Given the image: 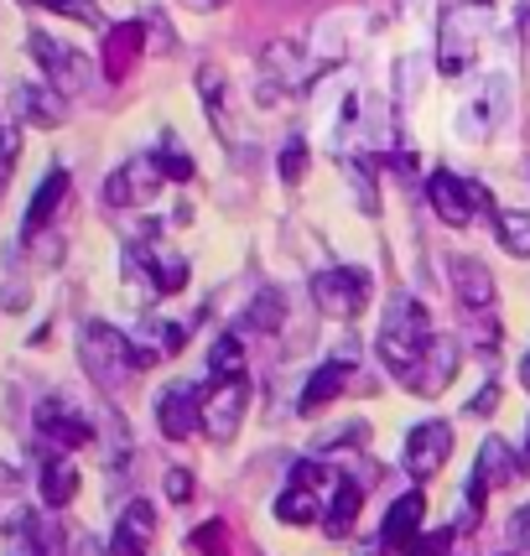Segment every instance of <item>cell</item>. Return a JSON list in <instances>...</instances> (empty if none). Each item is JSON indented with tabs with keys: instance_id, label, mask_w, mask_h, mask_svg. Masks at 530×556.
Here are the masks:
<instances>
[{
	"instance_id": "1",
	"label": "cell",
	"mask_w": 530,
	"mask_h": 556,
	"mask_svg": "<svg viewBox=\"0 0 530 556\" xmlns=\"http://www.w3.org/2000/svg\"><path fill=\"white\" fill-rule=\"evenodd\" d=\"M432 313L416 302V296H406V291H395L386 302V323H380V359H386L390 375H401L427 343H432Z\"/></svg>"
},
{
	"instance_id": "2",
	"label": "cell",
	"mask_w": 530,
	"mask_h": 556,
	"mask_svg": "<svg viewBox=\"0 0 530 556\" xmlns=\"http://www.w3.org/2000/svg\"><path fill=\"white\" fill-rule=\"evenodd\" d=\"M78 349H84L89 375H94V380H104V386H110L121 369L141 375V369H151V364H156V349H151V343H130L125 333H115L110 323H84Z\"/></svg>"
},
{
	"instance_id": "3",
	"label": "cell",
	"mask_w": 530,
	"mask_h": 556,
	"mask_svg": "<svg viewBox=\"0 0 530 556\" xmlns=\"http://www.w3.org/2000/svg\"><path fill=\"white\" fill-rule=\"evenodd\" d=\"M483 26H489V0H458L447 16H442V42H437V63L447 78H463L479 58Z\"/></svg>"
},
{
	"instance_id": "4",
	"label": "cell",
	"mask_w": 530,
	"mask_h": 556,
	"mask_svg": "<svg viewBox=\"0 0 530 556\" xmlns=\"http://www.w3.org/2000/svg\"><path fill=\"white\" fill-rule=\"evenodd\" d=\"M250 412V380L244 375H214V386L198 395V427L209 442H235Z\"/></svg>"
},
{
	"instance_id": "5",
	"label": "cell",
	"mask_w": 530,
	"mask_h": 556,
	"mask_svg": "<svg viewBox=\"0 0 530 556\" xmlns=\"http://www.w3.org/2000/svg\"><path fill=\"white\" fill-rule=\"evenodd\" d=\"M427 203H432V214L442 218V224H453V229L474 224V214H494L489 188H483V182H468V177H458V172H447V167L427 177Z\"/></svg>"
},
{
	"instance_id": "6",
	"label": "cell",
	"mask_w": 530,
	"mask_h": 556,
	"mask_svg": "<svg viewBox=\"0 0 530 556\" xmlns=\"http://www.w3.org/2000/svg\"><path fill=\"white\" fill-rule=\"evenodd\" d=\"M375 296V276L364 266H333L313 276V302L328 317H359Z\"/></svg>"
},
{
	"instance_id": "7",
	"label": "cell",
	"mask_w": 530,
	"mask_h": 556,
	"mask_svg": "<svg viewBox=\"0 0 530 556\" xmlns=\"http://www.w3.org/2000/svg\"><path fill=\"white\" fill-rule=\"evenodd\" d=\"M26 48L42 63V73H48V84L58 94H84V89H89V58H84V52H73L68 42H58L48 31H31Z\"/></svg>"
},
{
	"instance_id": "8",
	"label": "cell",
	"mask_w": 530,
	"mask_h": 556,
	"mask_svg": "<svg viewBox=\"0 0 530 556\" xmlns=\"http://www.w3.org/2000/svg\"><path fill=\"white\" fill-rule=\"evenodd\" d=\"M406 390H416V395H442V390L458 380V343H447V339H432L416 359L395 375Z\"/></svg>"
},
{
	"instance_id": "9",
	"label": "cell",
	"mask_w": 530,
	"mask_h": 556,
	"mask_svg": "<svg viewBox=\"0 0 530 556\" xmlns=\"http://www.w3.org/2000/svg\"><path fill=\"white\" fill-rule=\"evenodd\" d=\"M447 458H453V427H447V421H416L406 432L401 463H406L411 479H432V473H442Z\"/></svg>"
},
{
	"instance_id": "10",
	"label": "cell",
	"mask_w": 530,
	"mask_h": 556,
	"mask_svg": "<svg viewBox=\"0 0 530 556\" xmlns=\"http://www.w3.org/2000/svg\"><path fill=\"white\" fill-rule=\"evenodd\" d=\"M162 167H156V156H130L110 182H104V198L115 203V208H130V203H146V198L162 193Z\"/></svg>"
},
{
	"instance_id": "11",
	"label": "cell",
	"mask_w": 530,
	"mask_h": 556,
	"mask_svg": "<svg viewBox=\"0 0 530 556\" xmlns=\"http://www.w3.org/2000/svg\"><path fill=\"white\" fill-rule=\"evenodd\" d=\"M421 520H427V494L421 489H406L395 505L386 509V526H380V546L395 556H406L421 535Z\"/></svg>"
},
{
	"instance_id": "12",
	"label": "cell",
	"mask_w": 530,
	"mask_h": 556,
	"mask_svg": "<svg viewBox=\"0 0 530 556\" xmlns=\"http://www.w3.org/2000/svg\"><path fill=\"white\" fill-rule=\"evenodd\" d=\"M37 432L48 437L52 447H63V453H73V447H89V442H94V427L73 412L68 401H42V406H37Z\"/></svg>"
},
{
	"instance_id": "13",
	"label": "cell",
	"mask_w": 530,
	"mask_h": 556,
	"mask_svg": "<svg viewBox=\"0 0 530 556\" xmlns=\"http://www.w3.org/2000/svg\"><path fill=\"white\" fill-rule=\"evenodd\" d=\"M141 52H146V26H141V22L110 26V37H104V52H99V63H104V78H110V84L130 78V68L141 63Z\"/></svg>"
},
{
	"instance_id": "14",
	"label": "cell",
	"mask_w": 530,
	"mask_h": 556,
	"mask_svg": "<svg viewBox=\"0 0 530 556\" xmlns=\"http://www.w3.org/2000/svg\"><path fill=\"white\" fill-rule=\"evenodd\" d=\"M156 427L167 442H188L198 432V390L193 386H167L156 395Z\"/></svg>"
},
{
	"instance_id": "15",
	"label": "cell",
	"mask_w": 530,
	"mask_h": 556,
	"mask_svg": "<svg viewBox=\"0 0 530 556\" xmlns=\"http://www.w3.org/2000/svg\"><path fill=\"white\" fill-rule=\"evenodd\" d=\"M520 473V458L509 453V442H500V437H489L479 447V463H474V505H479L483 494H494V489H505L509 479Z\"/></svg>"
},
{
	"instance_id": "16",
	"label": "cell",
	"mask_w": 530,
	"mask_h": 556,
	"mask_svg": "<svg viewBox=\"0 0 530 556\" xmlns=\"http://www.w3.org/2000/svg\"><path fill=\"white\" fill-rule=\"evenodd\" d=\"M156 541V515L146 500H130L125 515L115 520V535H110V556H146Z\"/></svg>"
},
{
	"instance_id": "17",
	"label": "cell",
	"mask_w": 530,
	"mask_h": 556,
	"mask_svg": "<svg viewBox=\"0 0 530 556\" xmlns=\"http://www.w3.org/2000/svg\"><path fill=\"white\" fill-rule=\"evenodd\" d=\"M68 203V172L58 167L42 177V188L31 193V203H26V218H22V240H37L42 229H48L52 218H58V208Z\"/></svg>"
},
{
	"instance_id": "18",
	"label": "cell",
	"mask_w": 530,
	"mask_h": 556,
	"mask_svg": "<svg viewBox=\"0 0 530 556\" xmlns=\"http://www.w3.org/2000/svg\"><path fill=\"white\" fill-rule=\"evenodd\" d=\"M364 509V484L359 479H349V473H338L333 489H328V509H323V531L343 541V535L354 531V520H359Z\"/></svg>"
},
{
	"instance_id": "19",
	"label": "cell",
	"mask_w": 530,
	"mask_h": 556,
	"mask_svg": "<svg viewBox=\"0 0 530 556\" xmlns=\"http://www.w3.org/2000/svg\"><path fill=\"white\" fill-rule=\"evenodd\" d=\"M349 386H354V364H349V359H328L323 369H313V380L302 386V406H296V412L317 416L323 406H333Z\"/></svg>"
},
{
	"instance_id": "20",
	"label": "cell",
	"mask_w": 530,
	"mask_h": 556,
	"mask_svg": "<svg viewBox=\"0 0 530 556\" xmlns=\"http://www.w3.org/2000/svg\"><path fill=\"white\" fill-rule=\"evenodd\" d=\"M447 270H453V291H458V302L468 307V313H494V276H489L483 261L458 255Z\"/></svg>"
},
{
	"instance_id": "21",
	"label": "cell",
	"mask_w": 530,
	"mask_h": 556,
	"mask_svg": "<svg viewBox=\"0 0 530 556\" xmlns=\"http://www.w3.org/2000/svg\"><path fill=\"white\" fill-rule=\"evenodd\" d=\"M261 68L281 84V89H302L307 78H313V58L302 52V42H270V48L261 52Z\"/></svg>"
},
{
	"instance_id": "22",
	"label": "cell",
	"mask_w": 530,
	"mask_h": 556,
	"mask_svg": "<svg viewBox=\"0 0 530 556\" xmlns=\"http://www.w3.org/2000/svg\"><path fill=\"white\" fill-rule=\"evenodd\" d=\"M42 505L48 509H63L78 500V468H73V458H63V453H52L48 463H42Z\"/></svg>"
},
{
	"instance_id": "23",
	"label": "cell",
	"mask_w": 530,
	"mask_h": 556,
	"mask_svg": "<svg viewBox=\"0 0 530 556\" xmlns=\"http://www.w3.org/2000/svg\"><path fill=\"white\" fill-rule=\"evenodd\" d=\"M276 520H287V526H317L323 520V494L302 484H287L281 489V500H276Z\"/></svg>"
},
{
	"instance_id": "24",
	"label": "cell",
	"mask_w": 530,
	"mask_h": 556,
	"mask_svg": "<svg viewBox=\"0 0 530 556\" xmlns=\"http://www.w3.org/2000/svg\"><path fill=\"white\" fill-rule=\"evenodd\" d=\"M494 229H500V244L509 255H530V208H500Z\"/></svg>"
},
{
	"instance_id": "25",
	"label": "cell",
	"mask_w": 530,
	"mask_h": 556,
	"mask_svg": "<svg viewBox=\"0 0 530 556\" xmlns=\"http://www.w3.org/2000/svg\"><path fill=\"white\" fill-rule=\"evenodd\" d=\"M16 99H22V110H26V121L31 125H58L63 121V94H58L52 84L48 89H22Z\"/></svg>"
},
{
	"instance_id": "26",
	"label": "cell",
	"mask_w": 530,
	"mask_h": 556,
	"mask_svg": "<svg viewBox=\"0 0 530 556\" xmlns=\"http://www.w3.org/2000/svg\"><path fill=\"white\" fill-rule=\"evenodd\" d=\"M26 5H42V11L68 16V22H78V26H104V16H99L94 0H26Z\"/></svg>"
},
{
	"instance_id": "27",
	"label": "cell",
	"mask_w": 530,
	"mask_h": 556,
	"mask_svg": "<svg viewBox=\"0 0 530 556\" xmlns=\"http://www.w3.org/2000/svg\"><path fill=\"white\" fill-rule=\"evenodd\" d=\"M209 364H214V375H244V343H240V333H224V339L214 343Z\"/></svg>"
},
{
	"instance_id": "28",
	"label": "cell",
	"mask_w": 530,
	"mask_h": 556,
	"mask_svg": "<svg viewBox=\"0 0 530 556\" xmlns=\"http://www.w3.org/2000/svg\"><path fill=\"white\" fill-rule=\"evenodd\" d=\"M281 317H287V302H281V291H261V302H255V307L244 313V323H250V328H261V333H270V328H276Z\"/></svg>"
},
{
	"instance_id": "29",
	"label": "cell",
	"mask_w": 530,
	"mask_h": 556,
	"mask_svg": "<svg viewBox=\"0 0 530 556\" xmlns=\"http://www.w3.org/2000/svg\"><path fill=\"white\" fill-rule=\"evenodd\" d=\"M156 167H162V177H167V182H193V162H188V151L172 141V136H167V146L156 151Z\"/></svg>"
},
{
	"instance_id": "30",
	"label": "cell",
	"mask_w": 530,
	"mask_h": 556,
	"mask_svg": "<svg viewBox=\"0 0 530 556\" xmlns=\"http://www.w3.org/2000/svg\"><path fill=\"white\" fill-rule=\"evenodd\" d=\"M276 172H281V182H302V177H307V141H302V136H291V141L281 146Z\"/></svg>"
},
{
	"instance_id": "31",
	"label": "cell",
	"mask_w": 530,
	"mask_h": 556,
	"mask_svg": "<svg viewBox=\"0 0 530 556\" xmlns=\"http://www.w3.org/2000/svg\"><path fill=\"white\" fill-rule=\"evenodd\" d=\"M188 546H193L198 556H229V531H224V520H209V526H198V531L188 535Z\"/></svg>"
},
{
	"instance_id": "32",
	"label": "cell",
	"mask_w": 530,
	"mask_h": 556,
	"mask_svg": "<svg viewBox=\"0 0 530 556\" xmlns=\"http://www.w3.org/2000/svg\"><path fill=\"white\" fill-rule=\"evenodd\" d=\"M453 541H458V531H453V526H442V531H421V535H416V546H411L406 556H447V552H453Z\"/></svg>"
},
{
	"instance_id": "33",
	"label": "cell",
	"mask_w": 530,
	"mask_h": 556,
	"mask_svg": "<svg viewBox=\"0 0 530 556\" xmlns=\"http://www.w3.org/2000/svg\"><path fill=\"white\" fill-rule=\"evenodd\" d=\"M167 500L172 505H188V500H193V473H188V468H172L167 473Z\"/></svg>"
},
{
	"instance_id": "34",
	"label": "cell",
	"mask_w": 530,
	"mask_h": 556,
	"mask_svg": "<svg viewBox=\"0 0 530 556\" xmlns=\"http://www.w3.org/2000/svg\"><path fill=\"white\" fill-rule=\"evenodd\" d=\"M509 535H515L520 552H530V505H520L515 515H509Z\"/></svg>"
},
{
	"instance_id": "35",
	"label": "cell",
	"mask_w": 530,
	"mask_h": 556,
	"mask_svg": "<svg viewBox=\"0 0 530 556\" xmlns=\"http://www.w3.org/2000/svg\"><path fill=\"white\" fill-rule=\"evenodd\" d=\"M468 412H474V416H489V412H500V386L489 380V386H483L479 395H474V406H468Z\"/></svg>"
},
{
	"instance_id": "36",
	"label": "cell",
	"mask_w": 530,
	"mask_h": 556,
	"mask_svg": "<svg viewBox=\"0 0 530 556\" xmlns=\"http://www.w3.org/2000/svg\"><path fill=\"white\" fill-rule=\"evenodd\" d=\"M182 5H188V11H224L229 0H182Z\"/></svg>"
},
{
	"instance_id": "37",
	"label": "cell",
	"mask_w": 530,
	"mask_h": 556,
	"mask_svg": "<svg viewBox=\"0 0 530 556\" xmlns=\"http://www.w3.org/2000/svg\"><path fill=\"white\" fill-rule=\"evenodd\" d=\"M520 468H530V421H526V453H520Z\"/></svg>"
},
{
	"instance_id": "38",
	"label": "cell",
	"mask_w": 530,
	"mask_h": 556,
	"mask_svg": "<svg viewBox=\"0 0 530 556\" xmlns=\"http://www.w3.org/2000/svg\"><path fill=\"white\" fill-rule=\"evenodd\" d=\"M520 380H526V390H530V354L520 359Z\"/></svg>"
}]
</instances>
